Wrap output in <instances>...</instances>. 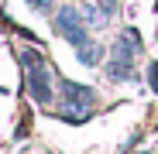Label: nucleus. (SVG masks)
<instances>
[{
    "instance_id": "nucleus-3",
    "label": "nucleus",
    "mask_w": 158,
    "mask_h": 154,
    "mask_svg": "<svg viewBox=\"0 0 158 154\" xmlns=\"http://www.w3.org/2000/svg\"><path fill=\"white\" fill-rule=\"evenodd\" d=\"M55 34H62L69 45H86L89 41V34H86V17H83V10L79 7H62L59 14H55Z\"/></svg>"
},
{
    "instance_id": "nucleus-2",
    "label": "nucleus",
    "mask_w": 158,
    "mask_h": 154,
    "mask_svg": "<svg viewBox=\"0 0 158 154\" xmlns=\"http://www.w3.org/2000/svg\"><path fill=\"white\" fill-rule=\"evenodd\" d=\"M93 106H96V89L79 86L72 79H59V110L65 120H86Z\"/></svg>"
},
{
    "instance_id": "nucleus-1",
    "label": "nucleus",
    "mask_w": 158,
    "mask_h": 154,
    "mask_svg": "<svg viewBox=\"0 0 158 154\" xmlns=\"http://www.w3.org/2000/svg\"><path fill=\"white\" fill-rule=\"evenodd\" d=\"M21 62H24V72H28V93L35 96V103L48 106L52 96H55V79H52V69L45 65L41 51L24 48V51H21Z\"/></svg>"
},
{
    "instance_id": "nucleus-4",
    "label": "nucleus",
    "mask_w": 158,
    "mask_h": 154,
    "mask_svg": "<svg viewBox=\"0 0 158 154\" xmlns=\"http://www.w3.org/2000/svg\"><path fill=\"white\" fill-rule=\"evenodd\" d=\"M76 58L83 62V65H100L103 48H100V45H93V41H86V45H79V48H76Z\"/></svg>"
},
{
    "instance_id": "nucleus-5",
    "label": "nucleus",
    "mask_w": 158,
    "mask_h": 154,
    "mask_svg": "<svg viewBox=\"0 0 158 154\" xmlns=\"http://www.w3.org/2000/svg\"><path fill=\"white\" fill-rule=\"evenodd\" d=\"M148 79H151V89L158 93V62H151V65H148Z\"/></svg>"
}]
</instances>
